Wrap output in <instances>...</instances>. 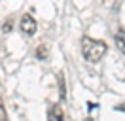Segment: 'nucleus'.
<instances>
[{"label":"nucleus","instance_id":"f257e3e1","mask_svg":"<svg viewBox=\"0 0 125 121\" xmlns=\"http://www.w3.org/2000/svg\"><path fill=\"white\" fill-rule=\"evenodd\" d=\"M106 51H108V45L102 40H97V38H91V36L82 38V55L87 62H93V64L99 62L106 55Z\"/></svg>","mask_w":125,"mask_h":121},{"label":"nucleus","instance_id":"6e6552de","mask_svg":"<svg viewBox=\"0 0 125 121\" xmlns=\"http://www.w3.org/2000/svg\"><path fill=\"white\" fill-rule=\"evenodd\" d=\"M2 30L8 34V32H11V19H8V21L4 23V27H2Z\"/></svg>","mask_w":125,"mask_h":121},{"label":"nucleus","instance_id":"7ed1b4c3","mask_svg":"<svg viewBox=\"0 0 125 121\" xmlns=\"http://www.w3.org/2000/svg\"><path fill=\"white\" fill-rule=\"evenodd\" d=\"M47 121H64V113L59 104H51L47 108Z\"/></svg>","mask_w":125,"mask_h":121},{"label":"nucleus","instance_id":"423d86ee","mask_svg":"<svg viewBox=\"0 0 125 121\" xmlns=\"http://www.w3.org/2000/svg\"><path fill=\"white\" fill-rule=\"evenodd\" d=\"M47 55H49V49H47L46 44H40L38 47H36V51H34V57H36L38 60H46Z\"/></svg>","mask_w":125,"mask_h":121},{"label":"nucleus","instance_id":"f03ea898","mask_svg":"<svg viewBox=\"0 0 125 121\" xmlns=\"http://www.w3.org/2000/svg\"><path fill=\"white\" fill-rule=\"evenodd\" d=\"M36 29H38V25L34 21V17L31 13H25L21 17V21H19V30L23 32L25 36H34L36 34Z\"/></svg>","mask_w":125,"mask_h":121},{"label":"nucleus","instance_id":"1a4fd4ad","mask_svg":"<svg viewBox=\"0 0 125 121\" xmlns=\"http://www.w3.org/2000/svg\"><path fill=\"white\" fill-rule=\"evenodd\" d=\"M87 108H89V112H91V110L97 108V104H95V102H87Z\"/></svg>","mask_w":125,"mask_h":121},{"label":"nucleus","instance_id":"39448f33","mask_svg":"<svg viewBox=\"0 0 125 121\" xmlns=\"http://www.w3.org/2000/svg\"><path fill=\"white\" fill-rule=\"evenodd\" d=\"M57 83H59V97H61V100H66V83H64V74L62 72L57 74Z\"/></svg>","mask_w":125,"mask_h":121},{"label":"nucleus","instance_id":"20e7f679","mask_svg":"<svg viewBox=\"0 0 125 121\" xmlns=\"http://www.w3.org/2000/svg\"><path fill=\"white\" fill-rule=\"evenodd\" d=\"M114 42H116L117 49L125 55V30H123V29H119L116 34H114Z\"/></svg>","mask_w":125,"mask_h":121},{"label":"nucleus","instance_id":"0eeeda50","mask_svg":"<svg viewBox=\"0 0 125 121\" xmlns=\"http://www.w3.org/2000/svg\"><path fill=\"white\" fill-rule=\"evenodd\" d=\"M0 121H8V112H6V106H4L2 98H0Z\"/></svg>","mask_w":125,"mask_h":121}]
</instances>
